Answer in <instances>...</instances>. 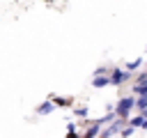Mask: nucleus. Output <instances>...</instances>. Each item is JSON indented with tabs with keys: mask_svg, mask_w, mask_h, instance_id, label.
<instances>
[{
	"mask_svg": "<svg viewBox=\"0 0 147 138\" xmlns=\"http://www.w3.org/2000/svg\"><path fill=\"white\" fill-rule=\"evenodd\" d=\"M131 108H136V99H133V97H122V99L117 101V106H113L115 115H117V117H122V120H126V117H129Z\"/></svg>",
	"mask_w": 147,
	"mask_h": 138,
	"instance_id": "nucleus-1",
	"label": "nucleus"
},
{
	"mask_svg": "<svg viewBox=\"0 0 147 138\" xmlns=\"http://www.w3.org/2000/svg\"><path fill=\"white\" fill-rule=\"evenodd\" d=\"M129 76H131V71H126V69H110V83L113 85H122L124 80H129Z\"/></svg>",
	"mask_w": 147,
	"mask_h": 138,
	"instance_id": "nucleus-2",
	"label": "nucleus"
},
{
	"mask_svg": "<svg viewBox=\"0 0 147 138\" xmlns=\"http://www.w3.org/2000/svg\"><path fill=\"white\" fill-rule=\"evenodd\" d=\"M122 124H124V120H122V117H119L117 122L113 120V124H110L108 129H103V131H99V133H101V136H106V138H110V136H115V133H119V126H122Z\"/></svg>",
	"mask_w": 147,
	"mask_h": 138,
	"instance_id": "nucleus-3",
	"label": "nucleus"
},
{
	"mask_svg": "<svg viewBox=\"0 0 147 138\" xmlns=\"http://www.w3.org/2000/svg\"><path fill=\"white\" fill-rule=\"evenodd\" d=\"M53 110H55V103L53 101H44L41 106H37V115H48Z\"/></svg>",
	"mask_w": 147,
	"mask_h": 138,
	"instance_id": "nucleus-4",
	"label": "nucleus"
},
{
	"mask_svg": "<svg viewBox=\"0 0 147 138\" xmlns=\"http://www.w3.org/2000/svg\"><path fill=\"white\" fill-rule=\"evenodd\" d=\"M106 85H110V78H108L106 74H101V76H94V80H92V87H106Z\"/></svg>",
	"mask_w": 147,
	"mask_h": 138,
	"instance_id": "nucleus-5",
	"label": "nucleus"
},
{
	"mask_svg": "<svg viewBox=\"0 0 147 138\" xmlns=\"http://www.w3.org/2000/svg\"><path fill=\"white\" fill-rule=\"evenodd\" d=\"M99 131H101V122H94L87 131H85V138H92V136H99Z\"/></svg>",
	"mask_w": 147,
	"mask_h": 138,
	"instance_id": "nucleus-6",
	"label": "nucleus"
},
{
	"mask_svg": "<svg viewBox=\"0 0 147 138\" xmlns=\"http://www.w3.org/2000/svg\"><path fill=\"white\" fill-rule=\"evenodd\" d=\"M133 92H136V94H147V78L138 80V83H136V87H133Z\"/></svg>",
	"mask_w": 147,
	"mask_h": 138,
	"instance_id": "nucleus-7",
	"label": "nucleus"
},
{
	"mask_svg": "<svg viewBox=\"0 0 147 138\" xmlns=\"http://www.w3.org/2000/svg\"><path fill=\"white\" fill-rule=\"evenodd\" d=\"M136 108H140V110L147 108V94H138V99H136Z\"/></svg>",
	"mask_w": 147,
	"mask_h": 138,
	"instance_id": "nucleus-8",
	"label": "nucleus"
},
{
	"mask_svg": "<svg viewBox=\"0 0 147 138\" xmlns=\"http://www.w3.org/2000/svg\"><path fill=\"white\" fill-rule=\"evenodd\" d=\"M140 64H142V60H140V57H136V60H131V62L126 64V71H133V69H138Z\"/></svg>",
	"mask_w": 147,
	"mask_h": 138,
	"instance_id": "nucleus-9",
	"label": "nucleus"
},
{
	"mask_svg": "<svg viewBox=\"0 0 147 138\" xmlns=\"http://www.w3.org/2000/svg\"><path fill=\"white\" fill-rule=\"evenodd\" d=\"M126 120H129V117H126ZM140 124H142V115H136V117H131V120H129V126H133V129H136V126H140Z\"/></svg>",
	"mask_w": 147,
	"mask_h": 138,
	"instance_id": "nucleus-10",
	"label": "nucleus"
},
{
	"mask_svg": "<svg viewBox=\"0 0 147 138\" xmlns=\"http://www.w3.org/2000/svg\"><path fill=\"white\" fill-rule=\"evenodd\" d=\"M53 103H55V106H69V99H64V97H53Z\"/></svg>",
	"mask_w": 147,
	"mask_h": 138,
	"instance_id": "nucleus-11",
	"label": "nucleus"
},
{
	"mask_svg": "<svg viewBox=\"0 0 147 138\" xmlns=\"http://www.w3.org/2000/svg\"><path fill=\"white\" fill-rule=\"evenodd\" d=\"M74 113H76V115H78V117H85V115H87V113H90V108H87V106H80V108H76V110H74Z\"/></svg>",
	"mask_w": 147,
	"mask_h": 138,
	"instance_id": "nucleus-12",
	"label": "nucleus"
},
{
	"mask_svg": "<svg viewBox=\"0 0 147 138\" xmlns=\"http://www.w3.org/2000/svg\"><path fill=\"white\" fill-rule=\"evenodd\" d=\"M67 133L74 136V133H76V124H69V126H67Z\"/></svg>",
	"mask_w": 147,
	"mask_h": 138,
	"instance_id": "nucleus-13",
	"label": "nucleus"
},
{
	"mask_svg": "<svg viewBox=\"0 0 147 138\" xmlns=\"http://www.w3.org/2000/svg\"><path fill=\"white\" fill-rule=\"evenodd\" d=\"M142 129H147V117H142V124H140Z\"/></svg>",
	"mask_w": 147,
	"mask_h": 138,
	"instance_id": "nucleus-14",
	"label": "nucleus"
}]
</instances>
